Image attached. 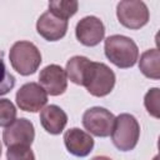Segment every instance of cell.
<instances>
[{
    "label": "cell",
    "instance_id": "9",
    "mask_svg": "<svg viewBox=\"0 0 160 160\" xmlns=\"http://www.w3.org/2000/svg\"><path fill=\"white\" fill-rule=\"evenodd\" d=\"M75 35L82 45L95 46L104 39L105 26L99 18L85 16L76 24Z\"/></svg>",
    "mask_w": 160,
    "mask_h": 160
},
{
    "label": "cell",
    "instance_id": "8",
    "mask_svg": "<svg viewBox=\"0 0 160 160\" xmlns=\"http://www.w3.org/2000/svg\"><path fill=\"white\" fill-rule=\"evenodd\" d=\"M16 104L20 110L36 112L40 111L48 102V92L38 82L24 84L16 92Z\"/></svg>",
    "mask_w": 160,
    "mask_h": 160
},
{
    "label": "cell",
    "instance_id": "21",
    "mask_svg": "<svg viewBox=\"0 0 160 160\" xmlns=\"http://www.w3.org/2000/svg\"><path fill=\"white\" fill-rule=\"evenodd\" d=\"M1 150H2V146H1V142H0V156H1Z\"/></svg>",
    "mask_w": 160,
    "mask_h": 160
},
{
    "label": "cell",
    "instance_id": "13",
    "mask_svg": "<svg viewBox=\"0 0 160 160\" xmlns=\"http://www.w3.org/2000/svg\"><path fill=\"white\" fill-rule=\"evenodd\" d=\"M40 122L49 134L58 135L65 129L68 115L60 106L48 105L40 110Z\"/></svg>",
    "mask_w": 160,
    "mask_h": 160
},
{
    "label": "cell",
    "instance_id": "12",
    "mask_svg": "<svg viewBox=\"0 0 160 160\" xmlns=\"http://www.w3.org/2000/svg\"><path fill=\"white\" fill-rule=\"evenodd\" d=\"M64 142L68 151L75 156H86L94 148V139L90 134L80 130L79 128H71L64 134Z\"/></svg>",
    "mask_w": 160,
    "mask_h": 160
},
{
    "label": "cell",
    "instance_id": "15",
    "mask_svg": "<svg viewBox=\"0 0 160 160\" xmlns=\"http://www.w3.org/2000/svg\"><path fill=\"white\" fill-rule=\"evenodd\" d=\"M140 71L150 79H160V52L158 49H149L144 51L139 60Z\"/></svg>",
    "mask_w": 160,
    "mask_h": 160
},
{
    "label": "cell",
    "instance_id": "18",
    "mask_svg": "<svg viewBox=\"0 0 160 160\" xmlns=\"http://www.w3.org/2000/svg\"><path fill=\"white\" fill-rule=\"evenodd\" d=\"M16 119V108L8 99H0V126H8Z\"/></svg>",
    "mask_w": 160,
    "mask_h": 160
},
{
    "label": "cell",
    "instance_id": "6",
    "mask_svg": "<svg viewBox=\"0 0 160 160\" xmlns=\"http://www.w3.org/2000/svg\"><path fill=\"white\" fill-rule=\"evenodd\" d=\"M115 116L105 108L94 106L88 109L82 115L84 128L92 135L99 138H106L111 134Z\"/></svg>",
    "mask_w": 160,
    "mask_h": 160
},
{
    "label": "cell",
    "instance_id": "16",
    "mask_svg": "<svg viewBox=\"0 0 160 160\" xmlns=\"http://www.w3.org/2000/svg\"><path fill=\"white\" fill-rule=\"evenodd\" d=\"M78 9V0H49V11L66 20L75 15Z\"/></svg>",
    "mask_w": 160,
    "mask_h": 160
},
{
    "label": "cell",
    "instance_id": "3",
    "mask_svg": "<svg viewBox=\"0 0 160 160\" xmlns=\"http://www.w3.org/2000/svg\"><path fill=\"white\" fill-rule=\"evenodd\" d=\"M111 140L120 151L132 150L140 136V125L135 116L130 114H120L115 118Z\"/></svg>",
    "mask_w": 160,
    "mask_h": 160
},
{
    "label": "cell",
    "instance_id": "14",
    "mask_svg": "<svg viewBox=\"0 0 160 160\" xmlns=\"http://www.w3.org/2000/svg\"><path fill=\"white\" fill-rule=\"evenodd\" d=\"M91 60H89L85 56H72L68 62H66V68H65V72L66 76L70 79V81H72L76 85H84L88 70L90 68Z\"/></svg>",
    "mask_w": 160,
    "mask_h": 160
},
{
    "label": "cell",
    "instance_id": "5",
    "mask_svg": "<svg viewBox=\"0 0 160 160\" xmlns=\"http://www.w3.org/2000/svg\"><path fill=\"white\" fill-rule=\"evenodd\" d=\"M119 22L131 30H138L148 24L150 14L146 4L141 0H122L116 6Z\"/></svg>",
    "mask_w": 160,
    "mask_h": 160
},
{
    "label": "cell",
    "instance_id": "2",
    "mask_svg": "<svg viewBox=\"0 0 160 160\" xmlns=\"http://www.w3.org/2000/svg\"><path fill=\"white\" fill-rule=\"evenodd\" d=\"M9 59L12 69L24 76L34 74L41 64V54L30 41H16L10 49Z\"/></svg>",
    "mask_w": 160,
    "mask_h": 160
},
{
    "label": "cell",
    "instance_id": "4",
    "mask_svg": "<svg viewBox=\"0 0 160 160\" xmlns=\"http://www.w3.org/2000/svg\"><path fill=\"white\" fill-rule=\"evenodd\" d=\"M115 74L108 65L91 61L82 86H85L91 95L101 98L111 92L115 86Z\"/></svg>",
    "mask_w": 160,
    "mask_h": 160
},
{
    "label": "cell",
    "instance_id": "1",
    "mask_svg": "<svg viewBox=\"0 0 160 160\" xmlns=\"http://www.w3.org/2000/svg\"><path fill=\"white\" fill-rule=\"evenodd\" d=\"M104 50L106 58L120 69L134 66L139 58V49L135 41L124 35H111L106 38Z\"/></svg>",
    "mask_w": 160,
    "mask_h": 160
},
{
    "label": "cell",
    "instance_id": "17",
    "mask_svg": "<svg viewBox=\"0 0 160 160\" xmlns=\"http://www.w3.org/2000/svg\"><path fill=\"white\" fill-rule=\"evenodd\" d=\"M15 86V78L8 71L4 62V52L0 51V96L8 94Z\"/></svg>",
    "mask_w": 160,
    "mask_h": 160
},
{
    "label": "cell",
    "instance_id": "20",
    "mask_svg": "<svg viewBox=\"0 0 160 160\" xmlns=\"http://www.w3.org/2000/svg\"><path fill=\"white\" fill-rule=\"evenodd\" d=\"M6 158L9 160H32L35 159V155L30 146H9Z\"/></svg>",
    "mask_w": 160,
    "mask_h": 160
},
{
    "label": "cell",
    "instance_id": "19",
    "mask_svg": "<svg viewBox=\"0 0 160 160\" xmlns=\"http://www.w3.org/2000/svg\"><path fill=\"white\" fill-rule=\"evenodd\" d=\"M159 99H160V91L158 88H152L150 89L146 95H145V99H144V104H145V108L148 110V112L159 119L160 116V108H159Z\"/></svg>",
    "mask_w": 160,
    "mask_h": 160
},
{
    "label": "cell",
    "instance_id": "7",
    "mask_svg": "<svg viewBox=\"0 0 160 160\" xmlns=\"http://www.w3.org/2000/svg\"><path fill=\"white\" fill-rule=\"evenodd\" d=\"M35 138V129L30 120L25 118L15 119L5 126L2 132L4 144L9 146H31Z\"/></svg>",
    "mask_w": 160,
    "mask_h": 160
},
{
    "label": "cell",
    "instance_id": "10",
    "mask_svg": "<svg viewBox=\"0 0 160 160\" xmlns=\"http://www.w3.org/2000/svg\"><path fill=\"white\" fill-rule=\"evenodd\" d=\"M39 82L45 89L48 95L58 96L65 92L68 88V76L60 65L51 64L40 71Z\"/></svg>",
    "mask_w": 160,
    "mask_h": 160
},
{
    "label": "cell",
    "instance_id": "11",
    "mask_svg": "<svg viewBox=\"0 0 160 160\" xmlns=\"http://www.w3.org/2000/svg\"><path fill=\"white\" fill-rule=\"evenodd\" d=\"M68 20L59 18L51 11H46L36 21V31L48 41H58L65 36Z\"/></svg>",
    "mask_w": 160,
    "mask_h": 160
}]
</instances>
